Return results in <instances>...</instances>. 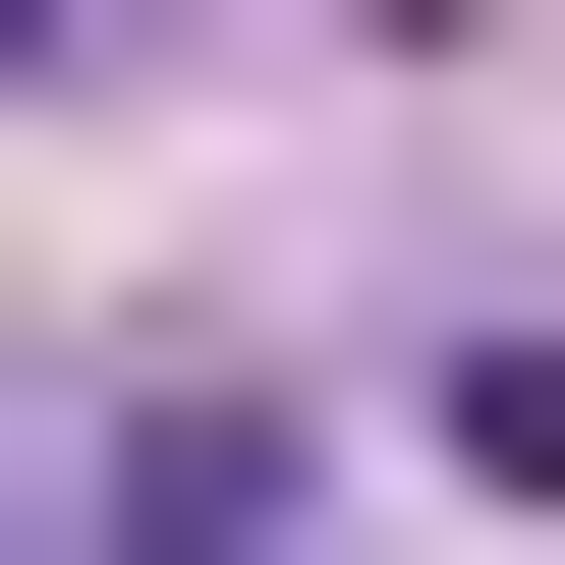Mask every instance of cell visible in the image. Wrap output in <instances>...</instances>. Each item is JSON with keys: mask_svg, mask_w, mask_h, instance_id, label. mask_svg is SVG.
<instances>
[{"mask_svg": "<svg viewBox=\"0 0 565 565\" xmlns=\"http://www.w3.org/2000/svg\"><path fill=\"white\" fill-rule=\"evenodd\" d=\"M0 565H57V509H0Z\"/></svg>", "mask_w": 565, "mask_h": 565, "instance_id": "cell-2", "label": "cell"}, {"mask_svg": "<svg viewBox=\"0 0 565 565\" xmlns=\"http://www.w3.org/2000/svg\"><path fill=\"white\" fill-rule=\"evenodd\" d=\"M0 57H57V0H0Z\"/></svg>", "mask_w": 565, "mask_h": 565, "instance_id": "cell-1", "label": "cell"}]
</instances>
